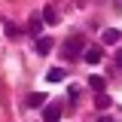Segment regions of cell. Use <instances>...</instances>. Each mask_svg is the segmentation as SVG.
Listing matches in <instances>:
<instances>
[{
	"label": "cell",
	"instance_id": "obj_13",
	"mask_svg": "<svg viewBox=\"0 0 122 122\" xmlns=\"http://www.w3.org/2000/svg\"><path fill=\"white\" fill-rule=\"evenodd\" d=\"M98 122H113V119H107V116H104V119H98Z\"/></svg>",
	"mask_w": 122,
	"mask_h": 122
},
{
	"label": "cell",
	"instance_id": "obj_9",
	"mask_svg": "<svg viewBox=\"0 0 122 122\" xmlns=\"http://www.w3.org/2000/svg\"><path fill=\"white\" fill-rule=\"evenodd\" d=\"M46 79H49V82H61V79H64V70H61V67H52V70L46 73Z\"/></svg>",
	"mask_w": 122,
	"mask_h": 122
},
{
	"label": "cell",
	"instance_id": "obj_12",
	"mask_svg": "<svg viewBox=\"0 0 122 122\" xmlns=\"http://www.w3.org/2000/svg\"><path fill=\"white\" fill-rule=\"evenodd\" d=\"M116 64H119V67H122V52H116Z\"/></svg>",
	"mask_w": 122,
	"mask_h": 122
},
{
	"label": "cell",
	"instance_id": "obj_6",
	"mask_svg": "<svg viewBox=\"0 0 122 122\" xmlns=\"http://www.w3.org/2000/svg\"><path fill=\"white\" fill-rule=\"evenodd\" d=\"M61 119V110L58 107H46L43 110V122H58Z\"/></svg>",
	"mask_w": 122,
	"mask_h": 122
},
{
	"label": "cell",
	"instance_id": "obj_5",
	"mask_svg": "<svg viewBox=\"0 0 122 122\" xmlns=\"http://www.w3.org/2000/svg\"><path fill=\"white\" fill-rule=\"evenodd\" d=\"M52 37H40V40H37V52H40V55H49V52H52Z\"/></svg>",
	"mask_w": 122,
	"mask_h": 122
},
{
	"label": "cell",
	"instance_id": "obj_11",
	"mask_svg": "<svg viewBox=\"0 0 122 122\" xmlns=\"http://www.w3.org/2000/svg\"><path fill=\"white\" fill-rule=\"evenodd\" d=\"M28 30L40 37V30H43V25H40V18H30V21H28Z\"/></svg>",
	"mask_w": 122,
	"mask_h": 122
},
{
	"label": "cell",
	"instance_id": "obj_2",
	"mask_svg": "<svg viewBox=\"0 0 122 122\" xmlns=\"http://www.w3.org/2000/svg\"><path fill=\"white\" fill-rule=\"evenodd\" d=\"M101 58H104V49L101 46H86V52H82V61L86 64H98Z\"/></svg>",
	"mask_w": 122,
	"mask_h": 122
},
{
	"label": "cell",
	"instance_id": "obj_1",
	"mask_svg": "<svg viewBox=\"0 0 122 122\" xmlns=\"http://www.w3.org/2000/svg\"><path fill=\"white\" fill-rule=\"evenodd\" d=\"M79 52H86V46H82V40H79V37L67 40V43H64V49H61V55H64L67 61H70V58H76Z\"/></svg>",
	"mask_w": 122,
	"mask_h": 122
},
{
	"label": "cell",
	"instance_id": "obj_7",
	"mask_svg": "<svg viewBox=\"0 0 122 122\" xmlns=\"http://www.w3.org/2000/svg\"><path fill=\"white\" fill-rule=\"evenodd\" d=\"M46 104V95L43 92H34V95H28V107H43Z\"/></svg>",
	"mask_w": 122,
	"mask_h": 122
},
{
	"label": "cell",
	"instance_id": "obj_10",
	"mask_svg": "<svg viewBox=\"0 0 122 122\" xmlns=\"http://www.w3.org/2000/svg\"><path fill=\"white\" fill-rule=\"evenodd\" d=\"M95 107H98V110H107V107H110V98H107V95H95Z\"/></svg>",
	"mask_w": 122,
	"mask_h": 122
},
{
	"label": "cell",
	"instance_id": "obj_3",
	"mask_svg": "<svg viewBox=\"0 0 122 122\" xmlns=\"http://www.w3.org/2000/svg\"><path fill=\"white\" fill-rule=\"evenodd\" d=\"M119 40H122V30H116V28H107L104 37H101V43H104V46H116Z\"/></svg>",
	"mask_w": 122,
	"mask_h": 122
},
{
	"label": "cell",
	"instance_id": "obj_4",
	"mask_svg": "<svg viewBox=\"0 0 122 122\" xmlns=\"http://www.w3.org/2000/svg\"><path fill=\"white\" fill-rule=\"evenodd\" d=\"M89 89L95 92V95H104V89H107V79H104V76H89Z\"/></svg>",
	"mask_w": 122,
	"mask_h": 122
},
{
	"label": "cell",
	"instance_id": "obj_8",
	"mask_svg": "<svg viewBox=\"0 0 122 122\" xmlns=\"http://www.w3.org/2000/svg\"><path fill=\"white\" fill-rule=\"evenodd\" d=\"M40 18H43V21H49V25H58V12H55V9H43V12H40Z\"/></svg>",
	"mask_w": 122,
	"mask_h": 122
}]
</instances>
